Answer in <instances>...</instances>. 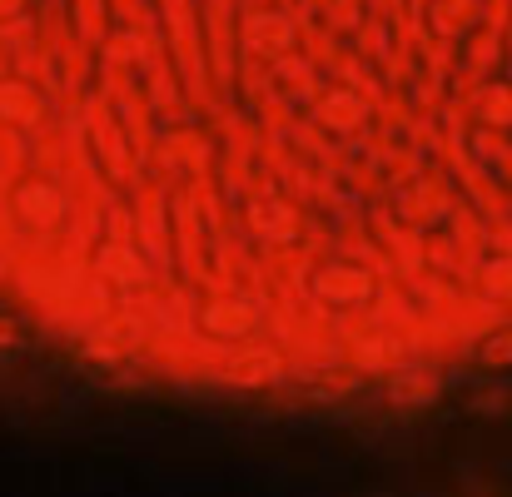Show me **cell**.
<instances>
[{"label": "cell", "instance_id": "obj_1", "mask_svg": "<svg viewBox=\"0 0 512 497\" xmlns=\"http://www.w3.org/2000/svg\"><path fill=\"white\" fill-rule=\"evenodd\" d=\"M0 299L189 383L512 329V0H0Z\"/></svg>", "mask_w": 512, "mask_h": 497}]
</instances>
